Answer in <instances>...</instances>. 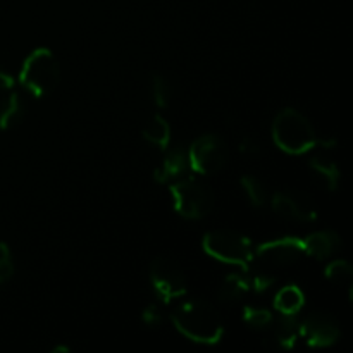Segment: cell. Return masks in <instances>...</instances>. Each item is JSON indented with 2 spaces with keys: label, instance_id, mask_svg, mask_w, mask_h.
I'll return each instance as SVG.
<instances>
[{
  "label": "cell",
  "instance_id": "obj_24",
  "mask_svg": "<svg viewBox=\"0 0 353 353\" xmlns=\"http://www.w3.org/2000/svg\"><path fill=\"white\" fill-rule=\"evenodd\" d=\"M247 278H248V286H250V290H254V292L257 293L268 292V290L276 283V276L271 274V271L262 268L261 271L254 272V274H247Z\"/></svg>",
  "mask_w": 353,
  "mask_h": 353
},
{
  "label": "cell",
  "instance_id": "obj_3",
  "mask_svg": "<svg viewBox=\"0 0 353 353\" xmlns=\"http://www.w3.org/2000/svg\"><path fill=\"white\" fill-rule=\"evenodd\" d=\"M61 78V68L48 48H34L23 62L19 72V83L34 99L50 95Z\"/></svg>",
  "mask_w": 353,
  "mask_h": 353
},
{
  "label": "cell",
  "instance_id": "obj_5",
  "mask_svg": "<svg viewBox=\"0 0 353 353\" xmlns=\"http://www.w3.org/2000/svg\"><path fill=\"white\" fill-rule=\"evenodd\" d=\"M202 247L205 254L224 264L240 265L245 271L254 264V247L247 236L238 231L216 230L203 236Z\"/></svg>",
  "mask_w": 353,
  "mask_h": 353
},
{
  "label": "cell",
  "instance_id": "obj_28",
  "mask_svg": "<svg viewBox=\"0 0 353 353\" xmlns=\"http://www.w3.org/2000/svg\"><path fill=\"white\" fill-rule=\"evenodd\" d=\"M52 352H69V348L68 347H62V345H61V347L54 348V350H52Z\"/></svg>",
  "mask_w": 353,
  "mask_h": 353
},
{
  "label": "cell",
  "instance_id": "obj_10",
  "mask_svg": "<svg viewBox=\"0 0 353 353\" xmlns=\"http://www.w3.org/2000/svg\"><path fill=\"white\" fill-rule=\"evenodd\" d=\"M272 210L279 217L296 223H312L317 217V209L309 195L295 190H281L272 195Z\"/></svg>",
  "mask_w": 353,
  "mask_h": 353
},
{
  "label": "cell",
  "instance_id": "obj_21",
  "mask_svg": "<svg viewBox=\"0 0 353 353\" xmlns=\"http://www.w3.org/2000/svg\"><path fill=\"white\" fill-rule=\"evenodd\" d=\"M274 316L269 309L264 307H255V305H245L243 309V323L248 327L257 331H268L271 327Z\"/></svg>",
  "mask_w": 353,
  "mask_h": 353
},
{
  "label": "cell",
  "instance_id": "obj_11",
  "mask_svg": "<svg viewBox=\"0 0 353 353\" xmlns=\"http://www.w3.org/2000/svg\"><path fill=\"white\" fill-rule=\"evenodd\" d=\"M188 171H192L188 150L185 147H176L165 154L162 164L155 169L154 178L161 185H171L176 179L185 178Z\"/></svg>",
  "mask_w": 353,
  "mask_h": 353
},
{
  "label": "cell",
  "instance_id": "obj_14",
  "mask_svg": "<svg viewBox=\"0 0 353 353\" xmlns=\"http://www.w3.org/2000/svg\"><path fill=\"white\" fill-rule=\"evenodd\" d=\"M309 168L319 185H323L330 192L338 190V185H340L341 179V171L333 159L326 157V155H314V157L309 159Z\"/></svg>",
  "mask_w": 353,
  "mask_h": 353
},
{
  "label": "cell",
  "instance_id": "obj_19",
  "mask_svg": "<svg viewBox=\"0 0 353 353\" xmlns=\"http://www.w3.org/2000/svg\"><path fill=\"white\" fill-rule=\"evenodd\" d=\"M143 138L155 147L168 148L171 141V126L162 116H154V119L145 126Z\"/></svg>",
  "mask_w": 353,
  "mask_h": 353
},
{
  "label": "cell",
  "instance_id": "obj_1",
  "mask_svg": "<svg viewBox=\"0 0 353 353\" xmlns=\"http://www.w3.org/2000/svg\"><path fill=\"white\" fill-rule=\"evenodd\" d=\"M171 319L176 330L195 343L216 345L224 334L223 321L207 300H185L172 310Z\"/></svg>",
  "mask_w": 353,
  "mask_h": 353
},
{
  "label": "cell",
  "instance_id": "obj_12",
  "mask_svg": "<svg viewBox=\"0 0 353 353\" xmlns=\"http://www.w3.org/2000/svg\"><path fill=\"white\" fill-rule=\"evenodd\" d=\"M302 245L305 255H310L317 261H326L341 250V238L336 231H316L303 238Z\"/></svg>",
  "mask_w": 353,
  "mask_h": 353
},
{
  "label": "cell",
  "instance_id": "obj_25",
  "mask_svg": "<svg viewBox=\"0 0 353 353\" xmlns=\"http://www.w3.org/2000/svg\"><path fill=\"white\" fill-rule=\"evenodd\" d=\"M141 321H143L145 326L148 327L162 326L165 321L164 310H162V307L159 305V303H150V305L145 307L143 312H141Z\"/></svg>",
  "mask_w": 353,
  "mask_h": 353
},
{
  "label": "cell",
  "instance_id": "obj_15",
  "mask_svg": "<svg viewBox=\"0 0 353 353\" xmlns=\"http://www.w3.org/2000/svg\"><path fill=\"white\" fill-rule=\"evenodd\" d=\"M24 116H26V102L21 93L10 92L0 100V130H12L19 126Z\"/></svg>",
  "mask_w": 353,
  "mask_h": 353
},
{
  "label": "cell",
  "instance_id": "obj_2",
  "mask_svg": "<svg viewBox=\"0 0 353 353\" xmlns=\"http://www.w3.org/2000/svg\"><path fill=\"white\" fill-rule=\"evenodd\" d=\"M272 140L286 154L300 155L312 150L319 137L312 123L300 110L286 107L272 121Z\"/></svg>",
  "mask_w": 353,
  "mask_h": 353
},
{
  "label": "cell",
  "instance_id": "obj_18",
  "mask_svg": "<svg viewBox=\"0 0 353 353\" xmlns=\"http://www.w3.org/2000/svg\"><path fill=\"white\" fill-rule=\"evenodd\" d=\"M324 276H326L331 283H334V285L343 286L348 293V299H352L353 269L347 261H341V259H338V261L330 262L326 268V271H324Z\"/></svg>",
  "mask_w": 353,
  "mask_h": 353
},
{
  "label": "cell",
  "instance_id": "obj_23",
  "mask_svg": "<svg viewBox=\"0 0 353 353\" xmlns=\"http://www.w3.org/2000/svg\"><path fill=\"white\" fill-rule=\"evenodd\" d=\"M16 271V265H14L12 252H10L9 245L0 241V285H6L7 281H10Z\"/></svg>",
  "mask_w": 353,
  "mask_h": 353
},
{
  "label": "cell",
  "instance_id": "obj_20",
  "mask_svg": "<svg viewBox=\"0 0 353 353\" xmlns=\"http://www.w3.org/2000/svg\"><path fill=\"white\" fill-rule=\"evenodd\" d=\"M240 185L243 188V192L247 193L248 200L254 207H262L268 203L269 200V192L265 188V185L262 183V179H259L257 176L247 174L240 179Z\"/></svg>",
  "mask_w": 353,
  "mask_h": 353
},
{
  "label": "cell",
  "instance_id": "obj_4",
  "mask_svg": "<svg viewBox=\"0 0 353 353\" xmlns=\"http://www.w3.org/2000/svg\"><path fill=\"white\" fill-rule=\"evenodd\" d=\"M174 209L183 219L200 221L214 209V193L200 179L185 176L169 185Z\"/></svg>",
  "mask_w": 353,
  "mask_h": 353
},
{
  "label": "cell",
  "instance_id": "obj_16",
  "mask_svg": "<svg viewBox=\"0 0 353 353\" xmlns=\"http://www.w3.org/2000/svg\"><path fill=\"white\" fill-rule=\"evenodd\" d=\"M248 292H250V286H248L247 274H236V272H233V274H228L219 285V288H217V299H219V302L226 303V305H234L243 296H247Z\"/></svg>",
  "mask_w": 353,
  "mask_h": 353
},
{
  "label": "cell",
  "instance_id": "obj_9",
  "mask_svg": "<svg viewBox=\"0 0 353 353\" xmlns=\"http://www.w3.org/2000/svg\"><path fill=\"white\" fill-rule=\"evenodd\" d=\"M300 336L309 347L326 348L336 343L341 336L340 326L331 314L314 310L303 321H300Z\"/></svg>",
  "mask_w": 353,
  "mask_h": 353
},
{
  "label": "cell",
  "instance_id": "obj_22",
  "mask_svg": "<svg viewBox=\"0 0 353 353\" xmlns=\"http://www.w3.org/2000/svg\"><path fill=\"white\" fill-rule=\"evenodd\" d=\"M152 95H154V102L161 109H165L171 102V86L162 74L152 76Z\"/></svg>",
  "mask_w": 353,
  "mask_h": 353
},
{
  "label": "cell",
  "instance_id": "obj_26",
  "mask_svg": "<svg viewBox=\"0 0 353 353\" xmlns=\"http://www.w3.org/2000/svg\"><path fill=\"white\" fill-rule=\"evenodd\" d=\"M240 152L245 155H255L261 152V143L254 138H243L240 141Z\"/></svg>",
  "mask_w": 353,
  "mask_h": 353
},
{
  "label": "cell",
  "instance_id": "obj_8",
  "mask_svg": "<svg viewBox=\"0 0 353 353\" xmlns=\"http://www.w3.org/2000/svg\"><path fill=\"white\" fill-rule=\"evenodd\" d=\"M303 255L305 252H303L302 240L286 236L259 245L254 250V262H257L259 268L272 271V269L295 265L296 262L302 261Z\"/></svg>",
  "mask_w": 353,
  "mask_h": 353
},
{
  "label": "cell",
  "instance_id": "obj_13",
  "mask_svg": "<svg viewBox=\"0 0 353 353\" xmlns=\"http://www.w3.org/2000/svg\"><path fill=\"white\" fill-rule=\"evenodd\" d=\"M269 330H271L272 345L290 350V348L295 347L300 336L299 314H279L278 319L272 321Z\"/></svg>",
  "mask_w": 353,
  "mask_h": 353
},
{
  "label": "cell",
  "instance_id": "obj_17",
  "mask_svg": "<svg viewBox=\"0 0 353 353\" xmlns=\"http://www.w3.org/2000/svg\"><path fill=\"white\" fill-rule=\"evenodd\" d=\"M305 305V295L296 285H288L274 296V309L279 314H299Z\"/></svg>",
  "mask_w": 353,
  "mask_h": 353
},
{
  "label": "cell",
  "instance_id": "obj_6",
  "mask_svg": "<svg viewBox=\"0 0 353 353\" xmlns=\"http://www.w3.org/2000/svg\"><path fill=\"white\" fill-rule=\"evenodd\" d=\"M150 281L155 293L164 303H171L172 300L181 299L188 292V281L176 261L169 257H155L150 262Z\"/></svg>",
  "mask_w": 353,
  "mask_h": 353
},
{
  "label": "cell",
  "instance_id": "obj_27",
  "mask_svg": "<svg viewBox=\"0 0 353 353\" xmlns=\"http://www.w3.org/2000/svg\"><path fill=\"white\" fill-rule=\"evenodd\" d=\"M14 85H16V81H14L12 76L0 69V92H9L14 88Z\"/></svg>",
  "mask_w": 353,
  "mask_h": 353
},
{
  "label": "cell",
  "instance_id": "obj_7",
  "mask_svg": "<svg viewBox=\"0 0 353 353\" xmlns=\"http://www.w3.org/2000/svg\"><path fill=\"white\" fill-rule=\"evenodd\" d=\"M192 171L199 174H216L226 165L230 148L217 134H203L196 138L188 150Z\"/></svg>",
  "mask_w": 353,
  "mask_h": 353
}]
</instances>
